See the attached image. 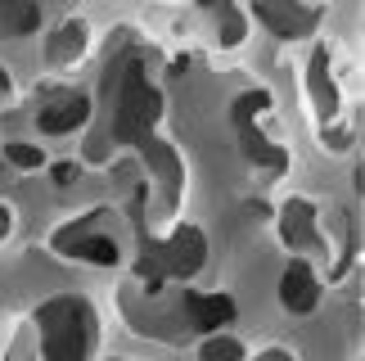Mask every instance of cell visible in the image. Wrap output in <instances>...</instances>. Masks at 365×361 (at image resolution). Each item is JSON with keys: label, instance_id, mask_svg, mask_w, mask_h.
Wrapping results in <instances>:
<instances>
[{"label": "cell", "instance_id": "cell-2", "mask_svg": "<svg viewBox=\"0 0 365 361\" xmlns=\"http://www.w3.org/2000/svg\"><path fill=\"white\" fill-rule=\"evenodd\" d=\"M77 180V163H54V185H73Z\"/></svg>", "mask_w": 365, "mask_h": 361}, {"label": "cell", "instance_id": "cell-1", "mask_svg": "<svg viewBox=\"0 0 365 361\" xmlns=\"http://www.w3.org/2000/svg\"><path fill=\"white\" fill-rule=\"evenodd\" d=\"M9 158L19 163V168H41V163H46V154H41L36 145H32V149H23V141H14V145H9Z\"/></svg>", "mask_w": 365, "mask_h": 361}]
</instances>
